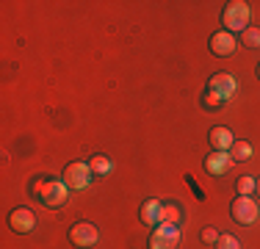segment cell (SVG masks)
Returning a JSON list of instances; mask_svg holds the SVG:
<instances>
[{"label":"cell","mask_w":260,"mask_h":249,"mask_svg":"<svg viewBox=\"0 0 260 249\" xmlns=\"http://www.w3.org/2000/svg\"><path fill=\"white\" fill-rule=\"evenodd\" d=\"M30 194L39 199L45 208L50 210H58L67 205L70 199V185L64 183V177H50V174H42L30 183Z\"/></svg>","instance_id":"6da1fadb"},{"label":"cell","mask_w":260,"mask_h":249,"mask_svg":"<svg viewBox=\"0 0 260 249\" xmlns=\"http://www.w3.org/2000/svg\"><path fill=\"white\" fill-rule=\"evenodd\" d=\"M221 25H224L230 34H235V30L244 34V30L249 28V3H244V0L227 3L224 11H221Z\"/></svg>","instance_id":"7a4b0ae2"},{"label":"cell","mask_w":260,"mask_h":249,"mask_svg":"<svg viewBox=\"0 0 260 249\" xmlns=\"http://www.w3.org/2000/svg\"><path fill=\"white\" fill-rule=\"evenodd\" d=\"M183 241V233L177 224H158L152 227L150 238H147V246L150 249H177Z\"/></svg>","instance_id":"3957f363"},{"label":"cell","mask_w":260,"mask_h":249,"mask_svg":"<svg viewBox=\"0 0 260 249\" xmlns=\"http://www.w3.org/2000/svg\"><path fill=\"white\" fill-rule=\"evenodd\" d=\"M91 166H89V161H70V164L64 166V183L70 185V191L75 189V191H83V189H89V183H91Z\"/></svg>","instance_id":"277c9868"},{"label":"cell","mask_w":260,"mask_h":249,"mask_svg":"<svg viewBox=\"0 0 260 249\" xmlns=\"http://www.w3.org/2000/svg\"><path fill=\"white\" fill-rule=\"evenodd\" d=\"M97 238H100V233H97V227L91 222H75L70 227V244L78 246V249H89L97 244Z\"/></svg>","instance_id":"5b68a950"},{"label":"cell","mask_w":260,"mask_h":249,"mask_svg":"<svg viewBox=\"0 0 260 249\" xmlns=\"http://www.w3.org/2000/svg\"><path fill=\"white\" fill-rule=\"evenodd\" d=\"M257 202L252 197H235L230 205V216L238 224H255L257 222Z\"/></svg>","instance_id":"8992f818"},{"label":"cell","mask_w":260,"mask_h":249,"mask_svg":"<svg viewBox=\"0 0 260 249\" xmlns=\"http://www.w3.org/2000/svg\"><path fill=\"white\" fill-rule=\"evenodd\" d=\"M235 89H238V80H235L230 72H216V75H210V80H208V91H216L221 100H230L235 95Z\"/></svg>","instance_id":"52a82bcc"},{"label":"cell","mask_w":260,"mask_h":249,"mask_svg":"<svg viewBox=\"0 0 260 249\" xmlns=\"http://www.w3.org/2000/svg\"><path fill=\"white\" fill-rule=\"evenodd\" d=\"M210 53L219 55V58H227V55L235 53V47H238V42H235V34L230 30H216L213 36H210Z\"/></svg>","instance_id":"ba28073f"},{"label":"cell","mask_w":260,"mask_h":249,"mask_svg":"<svg viewBox=\"0 0 260 249\" xmlns=\"http://www.w3.org/2000/svg\"><path fill=\"white\" fill-rule=\"evenodd\" d=\"M9 227L14 230V233H20V235L30 233V230L36 227L34 210H30V208H14V210L9 213Z\"/></svg>","instance_id":"9c48e42d"},{"label":"cell","mask_w":260,"mask_h":249,"mask_svg":"<svg viewBox=\"0 0 260 249\" xmlns=\"http://www.w3.org/2000/svg\"><path fill=\"white\" fill-rule=\"evenodd\" d=\"M230 166H233L230 152H219V149H213V152L205 158V172L210 174V177H221V174H227Z\"/></svg>","instance_id":"30bf717a"},{"label":"cell","mask_w":260,"mask_h":249,"mask_svg":"<svg viewBox=\"0 0 260 249\" xmlns=\"http://www.w3.org/2000/svg\"><path fill=\"white\" fill-rule=\"evenodd\" d=\"M208 141H210V147L219 149V152H230V147L235 144V136H233L230 128H224V124H216V128H210Z\"/></svg>","instance_id":"8fae6325"},{"label":"cell","mask_w":260,"mask_h":249,"mask_svg":"<svg viewBox=\"0 0 260 249\" xmlns=\"http://www.w3.org/2000/svg\"><path fill=\"white\" fill-rule=\"evenodd\" d=\"M139 219L147 224V227H158L160 224V202L158 199H144L139 208Z\"/></svg>","instance_id":"7c38bea8"},{"label":"cell","mask_w":260,"mask_h":249,"mask_svg":"<svg viewBox=\"0 0 260 249\" xmlns=\"http://www.w3.org/2000/svg\"><path fill=\"white\" fill-rule=\"evenodd\" d=\"M183 222V210H180V202H160V224H177L180 227Z\"/></svg>","instance_id":"4fadbf2b"},{"label":"cell","mask_w":260,"mask_h":249,"mask_svg":"<svg viewBox=\"0 0 260 249\" xmlns=\"http://www.w3.org/2000/svg\"><path fill=\"white\" fill-rule=\"evenodd\" d=\"M230 158H233V164H244V161H249L252 158V144L244 141V139H235V144L230 147Z\"/></svg>","instance_id":"5bb4252c"},{"label":"cell","mask_w":260,"mask_h":249,"mask_svg":"<svg viewBox=\"0 0 260 249\" xmlns=\"http://www.w3.org/2000/svg\"><path fill=\"white\" fill-rule=\"evenodd\" d=\"M255 185H257V177L241 174V177L235 180V194H238V197H252V194H255Z\"/></svg>","instance_id":"9a60e30c"},{"label":"cell","mask_w":260,"mask_h":249,"mask_svg":"<svg viewBox=\"0 0 260 249\" xmlns=\"http://www.w3.org/2000/svg\"><path fill=\"white\" fill-rule=\"evenodd\" d=\"M89 166H91V172H94V174H111V172H114V161H111L108 158V155H94V158H91L89 161Z\"/></svg>","instance_id":"2e32d148"},{"label":"cell","mask_w":260,"mask_h":249,"mask_svg":"<svg viewBox=\"0 0 260 249\" xmlns=\"http://www.w3.org/2000/svg\"><path fill=\"white\" fill-rule=\"evenodd\" d=\"M241 45L257 50L260 47V28H246L244 34H241Z\"/></svg>","instance_id":"e0dca14e"},{"label":"cell","mask_w":260,"mask_h":249,"mask_svg":"<svg viewBox=\"0 0 260 249\" xmlns=\"http://www.w3.org/2000/svg\"><path fill=\"white\" fill-rule=\"evenodd\" d=\"M200 103H202V108H205V111H216V108H221V105H224V100L216 95V91H208L205 89V95H202Z\"/></svg>","instance_id":"ac0fdd59"},{"label":"cell","mask_w":260,"mask_h":249,"mask_svg":"<svg viewBox=\"0 0 260 249\" xmlns=\"http://www.w3.org/2000/svg\"><path fill=\"white\" fill-rule=\"evenodd\" d=\"M216 249H241V241L230 233H221L219 241H216Z\"/></svg>","instance_id":"d6986e66"},{"label":"cell","mask_w":260,"mask_h":249,"mask_svg":"<svg viewBox=\"0 0 260 249\" xmlns=\"http://www.w3.org/2000/svg\"><path fill=\"white\" fill-rule=\"evenodd\" d=\"M219 230L216 227H202V233H200V241L202 244H210V246H216V241H219Z\"/></svg>","instance_id":"ffe728a7"},{"label":"cell","mask_w":260,"mask_h":249,"mask_svg":"<svg viewBox=\"0 0 260 249\" xmlns=\"http://www.w3.org/2000/svg\"><path fill=\"white\" fill-rule=\"evenodd\" d=\"M255 194L260 197V177H257V185H255Z\"/></svg>","instance_id":"44dd1931"},{"label":"cell","mask_w":260,"mask_h":249,"mask_svg":"<svg viewBox=\"0 0 260 249\" xmlns=\"http://www.w3.org/2000/svg\"><path fill=\"white\" fill-rule=\"evenodd\" d=\"M255 75H257V80H260V64H257V70H255Z\"/></svg>","instance_id":"7402d4cb"}]
</instances>
